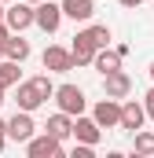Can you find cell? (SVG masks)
Listing matches in <instances>:
<instances>
[{"label": "cell", "instance_id": "obj_11", "mask_svg": "<svg viewBox=\"0 0 154 158\" xmlns=\"http://www.w3.org/2000/svg\"><path fill=\"white\" fill-rule=\"evenodd\" d=\"M70 136H77V143H99V136H103V129L95 125L92 118H84V114H77L74 118V125H70Z\"/></svg>", "mask_w": 154, "mask_h": 158}, {"label": "cell", "instance_id": "obj_16", "mask_svg": "<svg viewBox=\"0 0 154 158\" xmlns=\"http://www.w3.org/2000/svg\"><path fill=\"white\" fill-rule=\"evenodd\" d=\"M70 125H74V118L59 110V114H51V118H48L44 132H48V136H55V140H66V136H70Z\"/></svg>", "mask_w": 154, "mask_h": 158}, {"label": "cell", "instance_id": "obj_26", "mask_svg": "<svg viewBox=\"0 0 154 158\" xmlns=\"http://www.w3.org/2000/svg\"><path fill=\"white\" fill-rule=\"evenodd\" d=\"M147 74H151V81H154V63H151V70H147Z\"/></svg>", "mask_w": 154, "mask_h": 158}, {"label": "cell", "instance_id": "obj_2", "mask_svg": "<svg viewBox=\"0 0 154 158\" xmlns=\"http://www.w3.org/2000/svg\"><path fill=\"white\" fill-rule=\"evenodd\" d=\"M4 26H7L11 33H26V30L33 26V4H30V0H11V4H4Z\"/></svg>", "mask_w": 154, "mask_h": 158}, {"label": "cell", "instance_id": "obj_10", "mask_svg": "<svg viewBox=\"0 0 154 158\" xmlns=\"http://www.w3.org/2000/svg\"><path fill=\"white\" fill-rule=\"evenodd\" d=\"M103 96H110V99H125V96H132V77H128L125 70L103 74Z\"/></svg>", "mask_w": 154, "mask_h": 158}, {"label": "cell", "instance_id": "obj_1", "mask_svg": "<svg viewBox=\"0 0 154 158\" xmlns=\"http://www.w3.org/2000/svg\"><path fill=\"white\" fill-rule=\"evenodd\" d=\"M18 92H15V103H18V110H37V107H44L48 99H51V92H55V85H51V77L48 74H37V77L30 81H18L15 85Z\"/></svg>", "mask_w": 154, "mask_h": 158}, {"label": "cell", "instance_id": "obj_28", "mask_svg": "<svg viewBox=\"0 0 154 158\" xmlns=\"http://www.w3.org/2000/svg\"><path fill=\"white\" fill-rule=\"evenodd\" d=\"M0 4H11V0H0Z\"/></svg>", "mask_w": 154, "mask_h": 158}, {"label": "cell", "instance_id": "obj_3", "mask_svg": "<svg viewBox=\"0 0 154 158\" xmlns=\"http://www.w3.org/2000/svg\"><path fill=\"white\" fill-rule=\"evenodd\" d=\"M51 99H55V103H59V110H63V114H70V118L84 114V107H88V99H84V92H81L77 85H59V88L51 92Z\"/></svg>", "mask_w": 154, "mask_h": 158}, {"label": "cell", "instance_id": "obj_6", "mask_svg": "<svg viewBox=\"0 0 154 158\" xmlns=\"http://www.w3.org/2000/svg\"><path fill=\"white\" fill-rule=\"evenodd\" d=\"M26 155L30 158H59L63 155V140H55V136H48V132H33L30 140H26Z\"/></svg>", "mask_w": 154, "mask_h": 158}, {"label": "cell", "instance_id": "obj_19", "mask_svg": "<svg viewBox=\"0 0 154 158\" xmlns=\"http://www.w3.org/2000/svg\"><path fill=\"white\" fill-rule=\"evenodd\" d=\"M84 37L92 40L95 48H110L114 33H110V26H99V22H95V26H84Z\"/></svg>", "mask_w": 154, "mask_h": 158}, {"label": "cell", "instance_id": "obj_17", "mask_svg": "<svg viewBox=\"0 0 154 158\" xmlns=\"http://www.w3.org/2000/svg\"><path fill=\"white\" fill-rule=\"evenodd\" d=\"M22 63H15V59H0V85L4 88H15L18 81H22V70H18Z\"/></svg>", "mask_w": 154, "mask_h": 158}, {"label": "cell", "instance_id": "obj_12", "mask_svg": "<svg viewBox=\"0 0 154 158\" xmlns=\"http://www.w3.org/2000/svg\"><path fill=\"white\" fill-rule=\"evenodd\" d=\"M59 7H63V19H74V22H92L95 15L92 0H59Z\"/></svg>", "mask_w": 154, "mask_h": 158}, {"label": "cell", "instance_id": "obj_5", "mask_svg": "<svg viewBox=\"0 0 154 158\" xmlns=\"http://www.w3.org/2000/svg\"><path fill=\"white\" fill-rule=\"evenodd\" d=\"M40 63H44L48 74H70V70H74V55H70V48H63V44H48L44 55H40Z\"/></svg>", "mask_w": 154, "mask_h": 158}, {"label": "cell", "instance_id": "obj_22", "mask_svg": "<svg viewBox=\"0 0 154 158\" xmlns=\"http://www.w3.org/2000/svg\"><path fill=\"white\" fill-rule=\"evenodd\" d=\"M4 147H7V121L0 118V151H4Z\"/></svg>", "mask_w": 154, "mask_h": 158}, {"label": "cell", "instance_id": "obj_4", "mask_svg": "<svg viewBox=\"0 0 154 158\" xmlns=\"http://www.w3.org/2000/svg\"><path fill=\"white\" fill-rule=\"evenodd\" d=\"M33 26H40L44 33H55V30L63 26V7H59L55 0H40V4H33Z\"/></svg>", "mask_w": 154, "mask_h": 158}, {"label": "cell", "instance_id": "obj_13", "mask_svg": "<svg viewBox=\"0 0 154 158\" xmlns=\"http://www.w3.org/2000/svg\"><path fill=\"white\" fill-rule=\"evenodd\" d=\"M70 55H74V66H92V55H95V44L84 37V30L74 37V44H70Z\"/></svg>", "mask_w": 154, "mask_h": 158}, {"label": "cell", "instance_id": "obj_7", "mask_svg": "<svg viewBox=\"0 0 154 158\" xmlns=\"http://www.w3.org/2000/svg\"><path fill=\"white\" fill-rule=\"evenodd\" d=\"M33 132H37V125H33V114H30V110H15V114L7 118V140L26 143Z\"/></svg>", "mask_w": 154, "mask_h": 158}, {"label": "cell", "instance_id": "obj_8", "mask_svg": "<svg viewBox=\"0 0 154 158\" xmlns=\"http://www.w3.org/2000/svg\"><path fill=\"white\" fill-rule=\"evenodd\" d=\"M143 121H147L143 103H136V99H128V96H125V103H121V118H117V129L136 132V129H143Z\"/></svg>", "mask_w": 154, "mask_h": 158}, {"label": "cell", "instance_id": "obj_24", "mask_svg": "<svg viewBox=\"0 0 154 158\" xmlns=\"http://www.w3.org/2000/svg\"><path fill=\"white\" fill-rule=\"evenodd\" d=\"M117 4H121V7H140L143 0H117Z\"/></svg>", "mask_w": 154, "mask_h": 158}, {"label": "cell", "instance_id": "obj_18", "mask_svg": "<svg viewBox=\"0 0 154 158\" xmlns=\"http://www.w3.org/2000/svg\"><path fill=\"white\" fill-rule=\"evenodd\" d=\"M132 155H136V158L154 155V132H143V129L132 132Z\"/></svg>", "mask_w": 154, "mask_h": 158}, {"label": "cell", "instance_id": "obj_23", "mask_svg": "<svg viewBox=\"0 0 154 158\" xmlns=\"http://www.w3.org/2000/svg\"><path fill=\"white\" fill-rule=\"evenodd\" d=\"M11 37V30H7V26H4V22H0V59H4V40Z\"/></svg>", "mask_w": 154, "mask_h": 158}, {"label": "cell", "instance_id": "obj_14", "mask_svg": "<svg viewBox=\"0 0 154 158\" xmlns=\"http://www.w3.org/2000/svg\"><path fill=\"white\" fill-rule=\"evenodd\" d=\"M4 59H15V63H26V59H30V40L22 37V33H11V37L4 40Z\"/></svg>", "mask_w": 154, "mask_h": 158}, {"label": "cell", "instance_id": "obj_21", "mask_svg": "<svg viewBox=\"0 0 154 158\" xmlns=\"http://www.w3.org/2000/svg\"><path fill=\"white\" fill-rule=\"evenodd\" d=\"M143 110H147V118L154 121V88H147V96H143Z\"/></svg>", "mask_w": 154, "mask_h": 158}, {"label": "cell", "instance_id": "obj_20", "mask_svg": "<svg viewBox=\"0 0 154 158\" xmlns=\"http://www.w3.org/2000/svg\"><path fill=\"white\" fill-rule=\"evenodd\" d=\"M74 158H95V147H92V143H77V147H74Z\"/></svg>", "mask_w": 154, "mask_h": 158}, {"label": "cell", "instance_id": "obj_27", "mask_svg": "<svg viewBox=\"0 0 154 158\" xmlns=\"http://www.w3.org/2000/svg\"><path fill=\"white\" fill-rule=\"evenodd\" d=\"M0 22H4V4H0Z\"/></svg>", "mask_w": 154, "mask_h": 158}, {"label": "cell", "instance_id": "obj_15", "mask_svg": "<svg viewBox=\"0 0 154 158\" xmlns=\"http://www.w3.org/2000/svg\"><path fill=\"white\" fill-rule=\"evenodd\" d=\"M92 66H95L99 74H114V70H121V55H117L114 48H95Z\"/></svg>", "mask_w": 154, "mask_h": 158}, {"label": "cell", "instance_id": "obj_29", "mask_svg": "<svg viewBox=\"0 0 154 158\" xmlns=\"http://www.w3.org/2000/svg\"><path fill=\"white\" fill-rule=\"evenodd\" d=\"M30 4H40V0H30Z\"/></svg>", "mask_w": 154, "mask_h": 158}, {"label": "cell", "instance_id": "obj_25", "mask_svg": "<svg viewBox=\"0 0 154 158\" xmlns=\"http://www.w3.org/2000/svg\"><path fill=\"white\" fill-rule=\"evenodd\" d=\"M4 92H7V88H4V85H0V107H4Z\"/></svg>", "mask_w": 154, "mask_h": 158}, {"label": "cell", "instance_id": "obj_9", "mask_svg": "<svg viewBox=\"0 0 154 158\" xmlns=\"http://www.w3.org/2000/svg\"><path fill=\"white\" fill-rule=\"evenodd\" d=\"M117 118H121V99H99L95 103V110H92V121L99 125V129H117Z\"/></svg>", "mask_w": 154, "mask_h": 158}]
</instances>
